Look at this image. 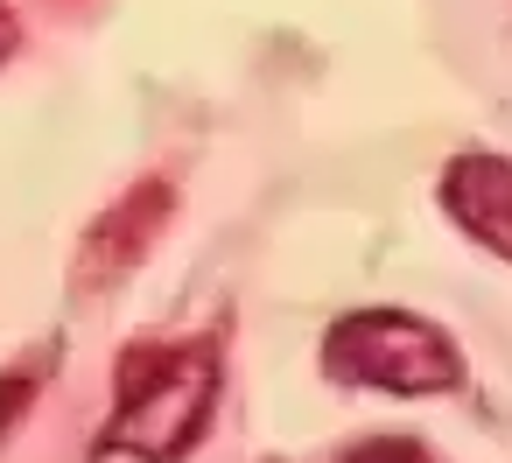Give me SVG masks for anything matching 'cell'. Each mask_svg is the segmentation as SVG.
<instances>
[{
    "instance_id": "obj_1",
    "label": "cell",
    "mask_w": 512,
    "mask_h": 463,
    "mask_svg": "<svg viewBox=\"0 0 512 463\" xmlns=\"http://www.w3.org/2000/svg\"><path fill=\"white\" fill-rule=\"evenodd\" d=\"M113 393L120 400L92 442V463H183L218 414V344H134L113 372Z\"/></svg>"
},
{
    "instance_id": "obj_2",
    "label": "cell",
    "mask_w": 512,
    "mask_h": 463,
    "mask_svg": "<svg viewBox=\"0 0 512 463\" xmlns=\"http://www.w3.org/2000/svg\"><path fill=\"white\" fill-rule=\"evenodd\" d=\"M323 379L358 386V393H393V400H428L463 386V351L449 330L407 316V309H351L323 337Z\"/></svg>"
},
{
    "instance_id": "obj_3",
    "label": "cell",
    "mask_w": 512,
    "mask_h": 463,
    "mask_svg": "<svg viewBox=\"0 0 512 463\" xmlns=\"http://www.w3.org/2000/svg\"><path fill=\"white\" fill-rule=\"evenodd\" d=\"M435 197L456 218V232H470L477 246L512 260V155H456L442 169Z\"/></svg>"
},
{
    "instance_id": "obj_4",
    "label": "cell",
    "mask_w": 512,
    "mask_h": 463,
    "mask_svg": "<svg viewBox=\"0 0 512 463\" xmlns=\"http://www.w3.org/2000/svg\"><path fill=\"white\" fill-rule=\"evenodd\" d=\"M337 463H435L414 435H372V442H351Z\"/></svg>"
},
{
    "instance_id": "obj_5",
    "label": "cell",
    "mask_w": 512,
    "mask_h": 463,
    "mask_svg": "<svg viewBox=\"0 0 512 463\" xmlns=\"http://www.w3.org/2000/svg\"><path fill=\"white\" fill-rule=\"evenodd\" d=\"M22 407H29V379H22V372H8V379H0V435L22 421Z\"/></svg>"
},
{
    "instance_id": "obj_6",
    "label": "cell",
    "mask_w": 512,
    "mask_h": 463,
    "mask_svg": "<svg viewBox=\"0 0 512 463\" xmlns=\"http://www.w3.org/2000/svg\"><path fill=\"white\" fill-rule=\"evenodd\" d=\"M15 43H22V22H15V8H8V0H0V64L15 57Z\"/></svg>"
}]
</instances>
